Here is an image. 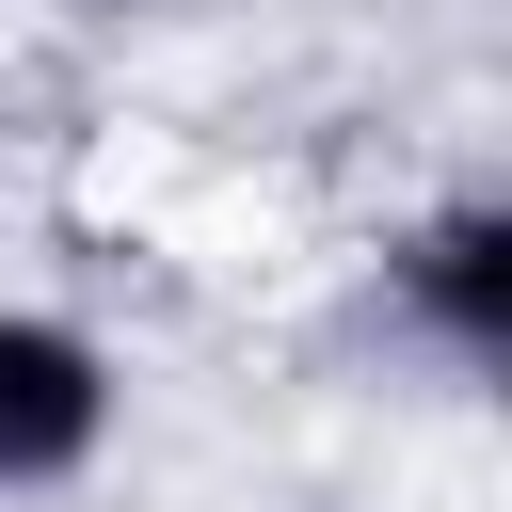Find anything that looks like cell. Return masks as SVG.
Returning <instances> with one entry per match:
<instances>
[{"instance_id": "1", "label": "cell", "mask_w": 512, "mask_h": 512, "mask_svg": "<svg viewBox=\"0 0 512 512\" xmlns=\"http://www.w3.org/2000/svg\"><path fill=\"white\" fill-rule=\"evenodd\" d=\"M112 416H128L112 336L64 320V304H0V496H64V480H96Z\"/></svg>"}, {"instance_id": "2", "label": "cell", "mask_w": 512, "mask_h": 512, "mask_svg": "<svg viewBox=\"0 0 512 512\" xmlns=\"http://www.w3.org/2000/svg\"><path fill=\"white\" fill-rule=\"evenodd\" d=\"M384 320H400L432 368L496 384V368H512V208H496V192L416 208V224L384 240Z\"/></svg>"}]
</instances>
